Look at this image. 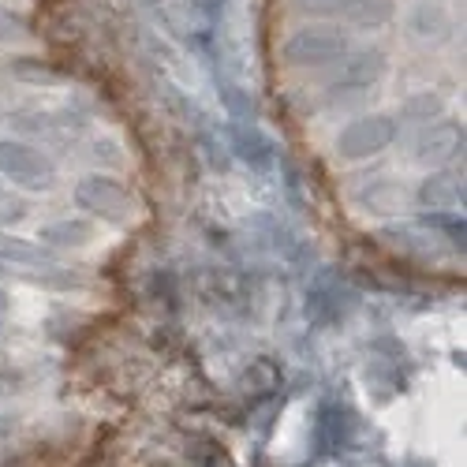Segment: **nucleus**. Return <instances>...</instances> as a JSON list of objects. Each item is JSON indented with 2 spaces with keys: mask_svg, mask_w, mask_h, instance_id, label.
Wrapping results in <instances>:
<instances>
[{
  "mask_svg": "<svg viewBox=\"0 0 467 467\" xmlns=\"http://www.w3.org/2000/svg\"><path fill=\"white\" fill-rule=\"evenodd\" d=\"M344 57H348V37L333 26H303L285 46V60L296 67H326Z\"/></svg>",
  "mask_w": 467,
  "mask_h": 467,
  "instance_id": "nucleus-1",
  "label": "nucleus"
},
{
  "mask_svg": "<svg viewBox=\"0 0 467 467\" xmlns=\"http://www.w3.org/2000/svg\"><path fill=\"white\" fill-rule=\"evenodd\" d=\"M397 139V120L385 112H370V116H359V120H352L340 139H337V153L348 161H363V158H374V153H381L389 142Z\"/></svg>",
  "mask_w": 467,
  "mask_h": 467,
  "instance_id": "nucleus-2",
  "label": "nucleus"
},
{
  "mask_svg": "<svg viewBox=\"0 0 467 467\" xmlns=\"http://www.w3.org/2000/svg\"><path fill=\"white\" fill-rule=\"evenodd\" d=\"M75 202H79V210H87L94 217H105V221H128L131 210H135V199L128 194V187L109 180V176L79 180V187H75Z\"/></svg>",
  "mask_w": 467,
  "mask_h": 467,
  "instance_id": "nucleus-3",
  "label": "nucleus"
},
{
  "mask_svg": "<svg viewBox=\"0 0 467 467\" xmlns=\"http://www.w3.org/2000/svg\"><path fill=\"white\" fill-rule=\"evenodd\" d=\"M0 172L12 176L16 183L26 187H49L53 183V165L26 142H0Z\"/></svg>",
  "mask_w": 467,
  "mask_h": 467,
  "instance_id": "nucleus-4",
  "label": "nucleus"
},
{
  "mask_svg": "<svg viewBox=\"0 0 467 467\" xmlns=\"http://www.w3.org/2000/svg\"><path fill=\"white\" fill-rule=\"evenodd\" d=\"M452 30H456L452 16L445 5H438V0H419L408 16V34L422 46H445L452 37Z\"/></svg>",
  "mask_w": 467,
  "mask_h": 467,
  "instance_id": "nucleus-5",
  "label": "nucleus"
},
{
  "mask_svg": "<svg viewBox=\"0 0 467 467\" xmlns=\"http://www.w3.org/2000/svg\"><path fill=\"white\" fill-rule=\"evenodd\" d=\"M460 150H463V128L460 124H434L415 142V158L422 165H445Z\"/></svg>",
  "mask_w": 467,
  "mask_h": 467,
  "instance_id": "nucleus-6",
  "label": "nucleus"
},
{
  "mask_svg": "<svg viewBox=\"0 0 467 467\" xmlns=\"http://www.w3.org/2000/svg\"><path fill=\"white\" fill-rule=\"evenodd\" d=\"M333 12H337L344 23L363 26V30H374V26H385L389 19L397 16V0H337Z\"/></svg>",
  "mask_w": 467,
  "mask_h": 467,
  "instance_id": "nucleus-7",
  "label": "nucleus"
},
{
  "mask_svg": "<svg viewBox=\"0 0 467 467\" xmlns=\"http://www.w3.org/2000/svg\"><path fill=\"white\" fill-rule=\"evenodd\" d=\"M419 202L426 210H456V206H463V180L456 172H438L431 180H422Z\"/></svg>",
  "mask_w": 467,
  "mask_h": 467,
  "instance_id": "nucleus-8",
  "label": "nucleus"
},
{
  "mask_svg": "<svg viewBox=\"0 0 467 467\" xmlns=\"http://www.w3.org/2000/svg\"><path fill=\"white\" fill-rule=\"evenodd\" d=\"M381 71H385V53L363 49L352 60H344V67L337 75V87H370L381 79Z\"/></svg>",
  "mask_w": 467,
  "mask_h": 467,
  "instance_id": "nucleus-9",
  "label": "nucleus"
},
{
  "mask_svg": "<svg viewBox=\"0 0 467 467\" xmlns=\"http://www.w3.org/2000/svg\"><path fill=\"white\" fill-rule=\"evenodd\" d=\"M94 236V224L90 221H53L37 232L42 244H53V247H83L87 240Z\"/></svg>",
  "mask_w": 467,
  "mask_h": 467,
  "instance_id": "nucleus-10",
  "label": "nucleus"
},
{
  "mask_svg": "<svg viewBox=\"0 0 467 467\" xmlns=\"http://www.w3.org/2000/svg\"><path fill=\"white\" fill-rule=\"evenodd\" d=\"M363 202L374 210V213H397L404 206V191L397 183H374L367 194H363Z\"/></svg>",
  "mask_w": 467,
  "mask_h": 467,
  "instance_id": "nucleus-11",
  "label": "nucleus"
},
{
  "mask_svg": "<svg viewBox=\"0 0 467 467\" xmlns=\"http://www.w3.org/2000/svg\"><path fill=\"white\" fill-rule=\"evenodd\" d=\"M438 112H441V98L431 94V90H426V94H415V98L404 105V116H408V120H431V116H438Z\"/></svg>",
  "mask_w": 467,
  "mask_h": 467,
  "instance_id": "nucleus-12",
  "label": "nucleus"
},
{
  "mask_svg": "<svg viewBox=\"0 0 467 467\" xmlns=\"http://www.w3.org/2000/svg\"><path fill=\"white\" fill-rule=\"evenodd\" d=\"M277 381H281V370L269 363V359L251 363V370H247V385H254L258 393H269V389H277Z\"/></svg>",
  "mask_w": 467,
  "mask_h": 467,
  "instance_id": "nucleus-13",
  "label": "nucleus"
},
{
  "mask_svg": "<svg viewBox=\"0 0 467 467\" xmlns=\"http://www.w3.org/2000/svg\"><path fill=\"white\" fill-rule=\"evenodd\" d=\"M26 217V202L16 199V194H5L0 191V224H16Z\"/></svg>",
  "mask_w": 467,
  "mask_h": 467,
  "instance_id": "nucleus-14",
  "label": "nucleus"
},
{
  "mask_svg": "<svg viewBox=\"0 0 467 467\" xmlns=\"http://www.w3.org/2000/svg\"><path fill=\"white\" fill-rule=\"evenodd\" d=\"M16 75H23V79H57V71L42 67L34 57H19V60H16Z\"/></svg>",
  "mask_w": 467,
  "mask_h": 467,
  "instance_id": "nucleus-15",
  "label": "nucleus"
},
{
  "mask_svg": "<svg viewBox=\"0 0 467 467\" xmlns=\"http://www.w3.org/2000/svg\"><path fill=\"white\" fill-rule=\"evenodd\" d=\"M23 34H26V23L8 8H0V42H12V37H23Z\"/></svg>",
  "mask_w": 467,
  "mask_h": 467,
  "instance_id": "nucleus-16",
  "label": "nucleus"
},
{
  "mask_svg": "<svg viewBox=\"0 0 467 467\" xmlns=\"http://www.w3.org/2000/svg\"><path fill=\"white\" fill-rule=\"evenodd\" d=\"M0 315H5V296H0Z\"/></svg>",
  "mask_w": 467,
  "mask_h": 467,
  "instance_id": "nucleus-17",
  "label": "nucleus"
}]
</instances>
